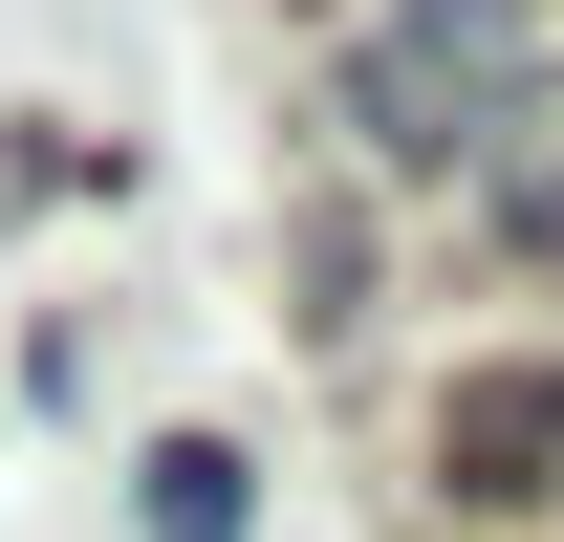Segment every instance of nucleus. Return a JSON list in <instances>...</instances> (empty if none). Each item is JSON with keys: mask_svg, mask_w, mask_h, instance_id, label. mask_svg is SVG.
Masks as SVG:
<instances>
[{"mask_svg": "<svg viewBox=\"0 0 564 542\" xmlns=\"http://www.w3.org/2000/svg\"><path fill=\"white\" fill-rule=\"evenodd\" d=\"M152 542H239V456H217V434L152 456Z\"/></svg>", "mask_w": 564, "mask_h": 542, "instance_id": "f03ea898", "label": "nucleus"}, {"mask_svg": "<svg viewBox=\"0 0 564 542\" xmlns=\"http://www.w3.org/2000/svg\"><path fill=\"white\" fill-rule=\"evenodd\" d=\"M348 152L456 196L478 239H564V87L521 0H391L348 44Z\"/></svg>", "mask_w": 564, "mask_h": 542, "instance_id": "f257e3e1", "label": "nucleus"}]
</instances>
